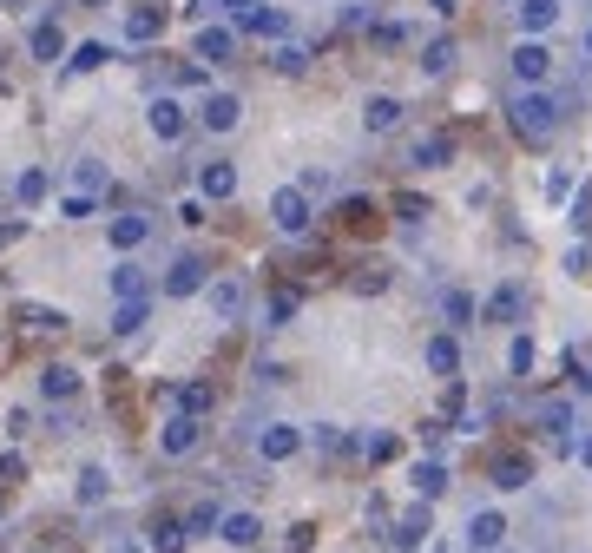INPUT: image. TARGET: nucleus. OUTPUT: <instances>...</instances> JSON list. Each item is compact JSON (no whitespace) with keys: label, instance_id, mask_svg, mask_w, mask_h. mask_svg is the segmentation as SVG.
I'll return each instance as SVG.
<instances>
[{"label":"nucleus","instance_id":"obj_5","mask_svg":"<svg viewBox=\"0 0 592 553\" xmlns=\"http://www.w3.org/2000/svg\"><path fill=\"white\" fill-rule=\"evenodd\" d=\"M198 290H211V264L204 257H178L165 270V297H198Z\"/></svg>","mask_w":592,"mask_h":553},{"label":"nucleus","instance_id":"obj_32","mask_svg":"<svg viewBox=\"0 0 592 553\" xmlns=\"http://www.w3.org/2000/svg\"><path fill=\"white\" fill-rule=\"evenodd\" d=\"M112 297H119V303L145 297V270L139 264H119V270H112Z\"/></svg>","mask_w":592,"mask_h":553},{"label":"nucleus","instance_id":"obj_2","mask_svg":"<svg viewBox=\"0 0 592 553\" xmlns=\"http://www.w3.org/2000/svg\"><path fill=\"white\" fill-rule=\"evenodd\" d=\"M270 224H277L283 237H303L316 224V211H310V191H296V185H283L277 198H270Z\"/></svg>","mask_w":592,"mask_h":553},{"label":"nucleus","instance_id":"obj_7","mask_svg":"<svg viewBox=\"0 0 592 553\" xmlns=\"http://www.w3.org/2000/svg\"><path fill=\"white\" fill-rule=\"evenodd\" d=\"M145 126H152V132H158V139L172 145V139H185V126H191V119H185V106H178V99H172V93H158V99H152V106H145Z\"/></svg>","mask_w":592,"mask_h":553},{"label":"nucleus","instance_id":"obj_26","mask_svg":"<svg viewBox=\"0 0 592 553\" xmlns=\"http://www.w3.org/2000/svg\"><path fill=\"white\" fill-rule=\"evenodd\" d=\"M158 33H165V14H158V7H132V14H125V40H158Z\"/></svg>","mask_w":592,"mask_h":553},{"label":"nucleus","instance_id":"obj_22","mask_svg":"<svg viewBox=\"0 0 592 553\" xmlns=\"http://www.w3.org/2000/svg\"><path fill=\"white\" fill-rule=\"evenodd\" d=\"M145 323H152V297H132V303L112 310V336H139Z\"/></svg>","mask_w":592,"mask_h":553},{"label":"nucleus","instance_id":"obj_39","mask_svg":"<svg viewBox=\"0 0 592 553\" xmlns=\"http://www.w3.org/2000/svg\"><path fill=\"white\" fill-rule=\"evenodd\" d=\"M421 66H428V73H448L454 66V40H435V47L421 53Z\"/></svg>","mask_w":592,"mask_h":553},{"label":"nucleus","instance_id":"obj_49","mask_svg":"<svg viewBox=\"0 0 592 553\" xmlns=\"http://www.w3.org/2000/svg\"><path fill=\"white\" fill-rule=\"evenodd\" d=\"M20 474H27V461H20V455H0V481H20Z\"/></svg>","mask_w":592,"mask_h":553},{"label":"nucleus","instance_id":"obj_54","mask_svg":"<svg viewBox=\"0 0 592 553\" xmlns=\"http://www.w3.org/2000/svg\"><path fill=\"white\" fill-rule=\"evenodd\" d=\"M112 553H132V547H112Z\"/></svg>","mask_w":592,"mask_h":553},{"label":"nucleus","instance_id":"obj_50","mask_svg":"<svg viewBox=\"0 0 592 553\" xmlns=\"http://www.w3.org/2000/svg\"><path fill=\"white\" fill-rule=\"evenodd\" d=\"M20 237H27V224H20V218H14V224H0V251H7V244H20Z\"/></svg>","mask_w":592,"mask_h":553},{"label":"nucleus","instance_id":"obj_36","mask_svg":"<svg viewBox=\"0 0 592 553\" xmlns=\"http://www.w3.org/2000/svg\"><path fill=\"white\" fill-rule=\"evenodd\" d=\"M47 185H53V178L33 165V172H20V178H14V198H20V205H40V198H47Z\"/></svg>","mask_w":592,"mask_h":553},{"label":"nucleus","instance_id":"obj_33","mask_svg":"<svg viewBox=\"0 0 592 553\" xmlns=\"http://www.w3.org/2000/svg\"><path fill=\"white\" fill-rule=\"evenodd\" d=\"M106 60H112V53L99 47V40H86V47H73V53H66V73H99Z\"/></svg>","mask_w":592,"mask_h":553},{"label":"nucleus","instance_id":"obj_12","mask_svg":"<svg viewBox=\"0 0 592 553\" xmlns=\"http://www.w3.org/2000/svg\"><path fill=\"white\" fill-rule=\"evenodd\" d=\"M468 547H474V553L507 547V514H494V507H487V514H474V521H468Z\"/></svg>","mask_w":592,"mask_h":553},{"label":"nucleus","instance_id":"obj_18","mask_svg":"<svg viewBox=\"0 0 592 553\" xmlns=\"http://www.w3.org/2000/svg\"><path fill=\"white\" fill-rule=\"evenodd\" d=\"M40 395H47V402H73L79 395V369L73 363H47L40 369Z\"/></svg>","mask_w":592,"mask_h":553},{"label":"nucleus","instance_id":"obj_34","mask_svg":"<svg viewBox=\"0 0 592 553\" xmlns=\"http://www.w3.org/2000/svg\"><path fill=\"white\" fill-rule=\"evenodd\" d=\"M20 323H27V330H66V310H47V303H20Z\"/></svg>","mask_w":592,"mask_h":553},{"label":"nucleus","instance_id":"obj_40","mask_svg":"<svg viewBox=\"0 0 592 553\" xmlns=\"http://www.w3.org/2000/svg\"><path fill=\"white\" fill-rule=\"evenodd\" d=\"M507 369H514V376H527V369H533V343H527V336L507 343Z\"/></svg>","mask_w":592,"mask_h":553},{"label":"nucleus","instance_id":"obj_55","mask_svg":"<svg viewBox=\"0 0 592 553\" xmlns=\"http://www.w3.org/2000/svg\"><path fill=\"white\" fill-rule=\"evenodd\" d=\"M586 53H592V33H586Z\"/></svg>","mask_w":592,"mask_h":553},{"label":"nucleus","instance_id":"obj_51","mask_svg":"<svg viewBox=\"0 0 592 553\" xmlns=\"http://www.w3.org/2000/svg\"><path fill=\"white\" fill-rule=\"evenodd\" d=\"M218 7H224V14L237 20V14H250V7H257V0H218Z\"/></svg>","mask_w":592,"mask_h":553},{"label":"nucleus","instance_id":"obj_37","mask_svg":"<svg viewBox=\"0 0 592 553\" xmlns=\"http://www.w3.org/2000/svg\"><path fill=\"white\" fill-rule=\"evenodd\" d=\"M270 66H277V73H303V66H310V53L296 47V40H283V47L270 53Z\"/></svg>","mask_w":592,"mask_h":553},{"label":"nucleus","instance_id":"obj_46","mask_svg":"<svg viewBox=\"0 0 592 553\" xmlns=\"http://www.w3.org/2000/svg\"><path fill=\"white\" fill-rule=\"evenodd\" d=\"M573 231H592V191H579V198H573Z\"/></svg>","mask_w":592,"mask_h":553},{"label":"nucleus","instance_id":"obj_23","mask_svg":"<svg viewBox=\"0 0 592 553\" xmlns=\"http://www.w3.org/2000/svg\"><path fill=\"white\" fill-rule=\"evenodd\" d=\"M520 310H527V290H514V284H500L494 297H487V310H481V316H487V323H514Z\"/></svg>","mask_w":592,"mask_h":553},{"label":"nucleus","instance_id":"obj_30","mask_svg":"<svg viewBox=\"0 0 592 553\" xmlns=\"http://www.w3.org/2000/svg\"><path fill=\"white\" fill-rule=\"evenodd\" d=\"M79 501H86V507H99V501H106V494H112V474L106 468H99V461H93V468H79Z\"/></svg>","mask_w":592,"mask_h":553},{"label":"nucleus","instance_id":"obj_52","mask_svg":"<svg viewBox=\"0 0 592 553\" xmlns=\"http://www.w3.org/2000/svg\"><path fill=\"white\" fill-rule=\"evenodd\" d=\"M579 461H586V468H592V435H586V442H579Z\"/></svg>","mask_w":592,"mask_h":553},{"label":"nucleus","instance_id":"obj_1","mask_svg":"<svg viewBox=\"0 0 592 553\" xmlns=\"http://www.w3.org/2000/svg\"><path fill=\"white\" fill-rule=\"evenodd\" d=\"M507 126H514L520 139H553V132H560V99L540 93V86H533V93H514L507 99Z\"/></svg>","mask_w":592,"mask_h":553},{"label":"nucleus","instance_id":"obj_43","mask_svg":"<svg viewBox=\"0 0 592 553\" xmlns=\"http://www.w3.org/2000/svg\"><path fill=\"white\" fill-rule=\"evenodd\" d=\"M93 211H99V198H79V191L60 198V218H93Z\"/></svg>","mask_w":592,"mask_h":553},{"label":"nucleus","instance_id":"obj_4","mask_svg":"<svg viewBox=\"0 0 592 553\" xmlns=\"http://www.w3.org/2000/svg\"><path fill=\"white\" fill-rule=\"evenodd\" d=\"M198 198H211V205L237 198V165H231V158H204V165H198Z\"/></svg>","mask_w":592,"mask_h":553},{"label":"nucleus","instance_id":"obj_11","mask_svg":"<svg viewBox=\"0 0 592 553\" xmlns=\"http://www.w3.org/2000/svg\"><path fill=\"white\" fill-rule=\"evenodd\" d=\"M218 540H224V547H257V540H264V521H257L250 507H237V514H224V521H218Z\"/></svg>","mask_w":592,"mask_h":553},{"label":"nucleus","instance_id":"obj_24","mask_svg":"<svg viewBox=\"0 0 592 553\" xmlns=\"http://www.w3.org/2000/svg\"><path fill=\"white\" fill-rule=\"evenodd\" d=\"M448 158H454V139H448V132H428V139H415V165H421V172H441Z\"/></svg>","mask_w":592,"mask_h":553},{"label":"nucleus","instance_id":"obj_42","mask_svg":"<svg viewBox=\"0 0 592 553\" xmlns=\"http://www.w3.org/2000/svg\"><path fill=\"white\" fill-rule=\"evenodd\" d=\"M290 316H296V297H290V290H277V297H270V330H283Z\"/></svg>","mask_w":592,"mask_h":553},{"label":"nucleus","instance_id":"obj_10","mask_svg":"<svg viewBox=\"0 0 592 553\" xmlns=\"http://www.w3.org/2000/svg\"><path fill=\"white\" fill-rule=\"evenodd\" d=\"M191 53H198V60H211V66H231V53H237V27H198Z\"/></svg>","mask_w":592,"mask_h":553},{"label":"nucleus","instance_id":"obj_48","mask_svg":"<svg viewBox=\"0 0 592 553\" xmlns=\"http://www.w3.org/2000/svg\"><path fill=\"white\" fill-rule=\"evenodd\" d=\"M178 224H191V231H198V224H204V198H185V205H178Z\"/></svg>","mask_w":592,"mask_h":553},{"label":"nucleus","instance_id":"obj_19","mask_svg":"<svg viewBox=\"0 0 592 553\" xmlns=\"http://www.w3.org/2000/svg\"><path fill=\"white\" fill-rule=\"evenodd\" d=\"M27 53H33V60H66V33H60V20H40V27H33L27 33Z\"/></svg>","mask_w":592,"mask_h":553},{"label":"nucleus","instance_id":"obj_27","mask_svg":"<svg viewBox=\"0 0 592 553\" xmlns=\"http://www.w3.org/2000/svg\"><path fill=\"white\" fill-rule=\"evenodd\" d=\"M428 369H435V376H461V343H454V336H435V343H428Z\"/></svg>","mask_w":592,"mask_h":553},{"label":"nucleus","instance_id":"obj_6","mask_svg":"<svg viewBox=\"0 0 592 553\" xmlns=\"http://www.w3.org/2000/svg\"><path fill=\"white\" fill-rule=\"evenodd\" d=\"M198 442H204V422H191V415H172V422L158 428V455H172V461H185Z\"/></svg>","mask_w":592,"mask_h":553},{"label":"nucleus","instance_id":"obj_38","mask_svg":"<svg viewBox=\"0 0 592 553\" xmlns=\"http://www.w3.org/2000/svg\"><path fill=\"white\" fill-rule=\"evenodd\" d=\"M441 310H448V323H474V297H468V290H448Z\"/></svg>","mask_w":592,"mask_h":553},{"label":"nucleus","instance_id":"obj_53","mask_svg":"<svg viewBox=\"0 0 592 553\" xmlns=\"http://www.w3.org/2000/svg\"><path fill=\"white\" fill-rule=\"evenodd\" d=\"M428 7H435V14H454V0H428Z\"/></svg>","mask_w":592,"mask_h":553},{"label":"nucleus","instance_id":"obj_21","mask_svg":"<svg viewBox=\"0 0 592 553\" xmlns=\"http://www.w3.org/2000/svg\"><path fill=\"white\" fill-rule=\"evenodd\" d=\"M362 126H369V132H395V126H402V99L375 93L369 106H362Z\"/></svg>","mask_w":592,"mask_h":553},{"label":"nucleus","instance_id":"obj_15","mask_svg":"<svg viewBox=\"0 0 592 553\" xmlns=\"http://www.w3.org/2000/svg\"><path fill=\"white\" fill-rule=\"evenodd\" d=\"M204 297H211V316H218V323H237V316H244V284H237V277H218Z\"/></svg>","mask_w":592,"mask_h":553},{"label":"nucleus","instance_id":"obj_20","mask_svg":"<svg viewBox=\"0 0 592 553\" xmlns=\"http://www.w3.org/2000/svg\"><path fill=\"white\" fill-rule=\"evenodd\" d=\"M540 428L553 435V448H573V402H540Z\"/></svg>","mask_w":592,"mask_h":553},{"label":"nucleus","instance_id":"obj_17","mask_svg":"<svg viewBox=\"0 0 592 553\" xmlns=\"http://www.w3.org/2000/svg\"><path fill=\"white\" fill-rule=\"evenodd\" d=\"M421 534H428V501H415V507H408V514H402V521L389 527V547L415 553V547H421Z\"/></svg>","mask_w":592,"mask_h":553},{"label":"nucleus","instance_id":"obj_25","mask_svg":"<svg viewBox=\"0 0 592 553\" xmlns=\"http://www.w3.org/2000/svg\"><path fill=\"white\" fill-rule=\"evenodd\" d=\"M527 481H533V461H527V455H500V461H494V488L520 494Z\"/></svg>","mask_w":592,"mask_h":553},{"label":"nucleus","instance_id":"obj_45","mask_svg":"<svg viewBox=\"0 0 592 553\" xmlns=\"http://www.w3.org/2000/svg\"><path fill=\"white\" fill-rule=\"evenodd\" d=\"M283 540H290V553H310V540H316V527H310V521H296V527H290V534H283Z\"/></svg>","mask_w":592,"mask_h":553},{"label":"nucleus","instance_id":"obj_41","mask_svg":"<svg viewBox=\"0 0 592 553\" xmlns=\"http://www.w3.org/2000/svg\"><path fill=\"white\" fill-rule=\"evenodd\" d=\"M573 172H566V165H560V172H553V178H546V198H553V205H566V198H573Z\"/></svg>","mask_w":592,"mask_h":553},{"label":"nucleus","instance_id":"obj_8","mask_svg":"<svg viewBox=\"0 0 592 553\" xmlns=\"http://www.w3.org/2000/svg\"><path fill=\"white\" fill-rule=\"evenodd\" d=\"M507 60H514V79H520V86H527V93H533V86H540L546 73H553V53H546L540 40H520V47L507 53Z\"/></svg>","mask_w":592,"mask_h":553},{"label":"nucleus","instance_id":"obj_14","mask_svg":"<svg viewBox=\"0 0 592 553\" xmlns=\"http://www.w3.org/2000/svg\"><path fill=\"white\" fill-rule=\"evenodd\" d=\"M237 33H264V40H283V33H290V14H283V7H250V14H237Z\"/></svg>","mask_w":592,"mask_h":553},{"label":"nucleus","instance_id":"obj_35","mask_svg":"<svg viewBox=\"0 0 592 553\" xmlns=\"http://www.w3.org/2000/svg\"><path fill=\"white\" fill-rule=\"evenodd\" d=\"M441 488H448V468H441V461H421V468H415V494H421V501H435Z\"/></svg>","mask_w":592,"mask_h":553},{"label":"nucleus","instance_id":"obj_44","mask_svg":"<svg viewBox=\"0 0 592 553\" xmlns=\"http://www.w3.org/2000/svg\"><path fill=\"white\" fill-rule=\"evenodd\" d=\"M362 455H369V461H389V455H395V435H369V442H362Z\"/></svg>","mask_w":592,"mask_h":553},{"label":"nucleus","instance_id":"obj_16","mask_svg":"<svg viewBox=\"0 0 592 553\" xmlns=\"http://www.w3.org/2000/svg\"><path fill=\"white\" fill-rule=\"evenodd\" d=\"M560 0H520V33H527V40H540L546 27H560Z\"/></svg>","mask_w":592,"mask_h":553},{"label":"nucleus","instance_id":"obj_13","mask_svg":"<svg viewBox=\"0 0 592 553\" xmlns=\"http://www.w3.org/2000/svg\"><path fill=\"white\" fill-rule=\"evenodd\" d=\"M106 237H112V251H139L145 237H152V218H145V211H125V218L106 224Z\"/></svg>","mask_w":592,"mask_h":553},{"label":"nucleus","instance_id":"obj_29","mask_svg":"<svg viewBox=\"0 0 592 553\" xmlns=\"http://www.w3.org/2000/svg\"><path fill=\"white\" fill-rule=\"evenodd\" d=\"M211 402H218V395H211V382H185V389H178V415H191V422H204V415H211Z\"/></svg>","mask_w":592,"mask_h":553},{"label":"nucleus","instance_id":"obj_31","mask_svg":"<svg viewBox=\"0 0 592 553\" xmlns=\"http://www.w3.org/2000/svg\"><path fill=\"white\" fill-rule=\"evenodd\" d=\"M191 547V527L185 521H158L152 527V553H185Z\"/></svg>","mask_w":592,"mask_h":553},{"label":"nucleus","instance_id":"obj_56","mask_svg":"<svg viewBox=\"0 0 592 553\" xmlns=\"http://www.w3.org/2000/svg\"><path fill=\"white\" fill-rule=\"evenodd\" d=\"M0 507H7V494H0Z\"/></svg>","mask_w":592,"mask_h":553},{"label":"nucleus","instance_id":"obj_9","mask_svg":"<svg viewBox=\"0 0 592 553\" xmlns=\"http://www.w3.org/2000/svg\"><path fill=\"white\" fill-rule=\"evenodd\" d=\"M198 119H204L211 132H237V119H244V99H237V93H204Z\"/></svg>","mask_w":592,"mask_h":553},{"label":"nucleus","instance_id":"obj_47","mask_svg":"<svg viewBox=\"0 0 592 553\" xmlns=\"http://www.w3.org/2000/svg\"><path fill=\"white\" fill-rule=\"evenodd\" d=\"M218 521H224L218 507H198V514H191V521H185V527H191V534H211V527H218Z\"/></svg>","mask_w":592,"mask_h":553},{"label":"nucleus","instance_id":"obj_3","mask_svg":"<svg viewBox=\"0 0 592 553\" xmlns=\"http://www.w3.org/2000/svg\"><path fill=\"white\" fill-rule=\"evenodd\" d=\"M257 455L277 468V461H296L303 455V428L296 422H270V428H257Z\"/></svg>","mask_w":592,"mask_h":553},{"label":"nucleus","instance_id":"obj_28","mask_svg":"<svg viewBox=\"0 0 592 553\" xmlns=\"http://www.w3.org/2000/svg\"><path fill=\"white\" fill-rule=\"evenodd\" d=\"M73 185H79V198H99V191L112 185V172L99 165V158H79V165H73Z\"/></svg>","mask_w":592,"mask_h":553}]
</instances>
